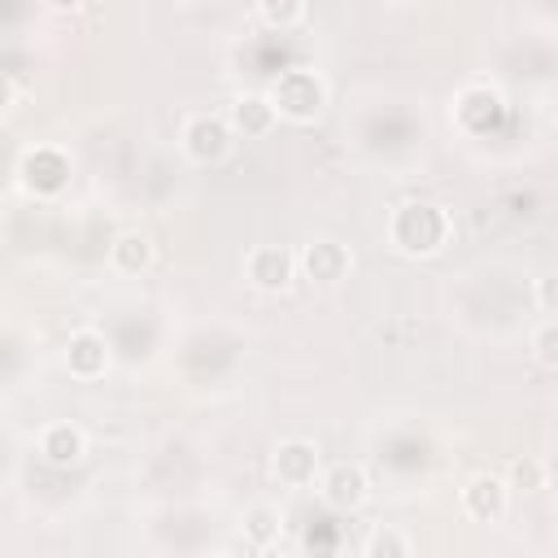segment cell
I'll list each match as a JSON object with an SVG mask.
<instances>
[{
	"label": "cell",
	"instance_id": "obj_1",
	"mask_svg": "<svg viewBox=\"0 0 558 558\" xmlns=\"http://www.w3.org/2000/svg\"><path fill=\"white\" fill-rule=\"evenodd\" d=\"M445 231H449L445 214H441L436 205H423V201L402 205L397 218H393V240H397L406 253H432V249H441Z\"/></svg>",
	"mask_w": 558,
	"mask_h": 558
},
{
	"label": "cell",
	"instance_id": "obj_2",
	"mask_svg": "<svg viewBox=\"0 0 558 558\" xmlns=\"http://www.w3.org/2000/svg\"><path fill=\"white\" fill-rule=\"evenodd\" d=\"M275 105H279V114H289L297 123H310L324 110V84L310 71H289L275 88Z\"/></svg>",
	"mask_w": 558,
	"mask_h": 558
},
{
	"label": "cell",
	"instance_id": "obj_3",
	"mask_svg": "<svg viewBox=\"0 0 558 558\" xmlns=\"http://www.w3.org/2000/svg\"><path fill=\"white\" fill-rule=\"evenodd\" d=\"M183 149L196 162H218L231 149V127L223 118H192L188 131H183Z\"/></svg>",
	"mask_w": 558,
	"mask_h": 558
},
{
	"label": "cell",
	"instance_id": "obj_4",
	"mask_svg": "<svg viewBox=\"0 0 558 558\" xmlns=\"http://www.w3.org/2000/svg\"><path fill=\"white\" fill-rule=\"evenodd\" d=\"M249 279H253L262 293L289 289V279H293V257H289L284 249H275V244H262V249H253V257H249Z\"/></svg>",
	"mask_w": 558,
	"mask_h": 558
},
{
	"label": "cell",
	"instance_id": "obj_5",
	"mask_svg": "<svg viewBox=\"0 0 558 558\" xmlns=\"http://www.w3.org/2000/svg\"><path fill=\"white\" fill-rule=\"evenodd\" d=\"M462 502H467V515L471 519H497L506 510V484L497 475H475L467 489H462Z\"/></svg>",
	"mask_w": 558,
	"mask_h": 558
},
{
	"label": "cell",
	"instance_id": "obj_6",
	"mask_svg": "<svg viewBox=\"0 0 558 558\" xmlns=\"http://www.w3.org/2000/svg\"><path fill=\"white\" fill-rule=\"evenodd\" d=\"M105 363H110V345H105V337H97V332H75V337H71L66 367H71L75 376H101V371H105Z\"/></svg>",
	"mask_w": 558,
	"mask_h": 558
},
{
	"label": "cell",
	"instance_id": "obj_7",
	"mask_svg": "<svg viewBox=\"0 0 558 558\" xmlns=\"http://www.w3.org/2000/svg\"><path fill=\"white\" fill-rule=\"evenodd\" d=\"M40 454L49 462H58V467H71V462L84 458V432L75 423H49L40 432Z\"/></svg>",
	"mask_w": 558,
	"mask_h": 558
},
{
	"label": "cell",
	"instance_id": "obj_8",
	"mask_svg": "<svg viewBox=\"0 0 558 558\" xmlns=\"http://www.w3.org/2000/svg\"><path fill=\"white\" fill-rule=\"evenodd\" d=\"M275 471H279V480H289V484H310V480H315V471H319V454H315V445H306V441H289V445H279Z\"/></svg>",
	"mask_w": 558,
	"mask_h": 558
},
{
	"label": "cell",
	"instance_id": "obj_9",
	"mask_svg": "<svg viewBox=\"0 0 558 558\" xmlns=\"http://www.w3.org/2000/svg\"><path fill=\"white\" fill-rule=\"evenodd\" d=\"M306 270H310V279H319V284H337V279L350 270V253L337 240H315L306 249Z\"/></svg>",
	"mask_w": 558,
	"mask_h": 558
},
{
	"label": "cell",
	"instance_id": "obj_10",
	"mask_svg": "<svg viewBox=\"0 0 558 558\" xmlns=\"http://www.w3.org/2000/svg\"><path fill=\"white\" fill-rule=\"evenodd\" d=\"M275 118H279V105L266 101V97H240V101L231 105V123H236L244 136H266V131L275 127Z\"/></svg>",
	"mask_w": 558,
	"mask_h": 558
},
{
	"label": "cell",
	"instance_id": "obj_11",
	"mask_svg": "<svg viewBox=\"0 0 558 558\" xmlns=\"http://www.w3.org/2000/svg\"><path fill=\"white\" fill-rule=\"evenodd\" d=\"M324 497L332 506H358L367 497V475L358 467H332L324 480Z\"/></svg>",
	"mask_w": 558,
	"mask_h": 558
},
{
	"label": "cell",
	"instance_id": "obj_12",
	"mask_svg": "<svg viewBox=\"0 0 558 558\" xmlns=\"http://www.w3.org/2000/svg\"><path fill=\"white\" fill-rule=\"evenodd\" d=\"M149 257H153L149 236H140V231L118 236V244H114V266L118 270H140V266H149Z\"/></svg>",
	"mask_w": 558,
	"mask_h": 558
},
{
	"label": "cell",
	"instance_id": "obj_13",
	"mask_svg": "<svg viewBox=\"0 0 558 558\" xmlns=\"http://www.w3.org/2000/svg\"><path fill=\"white\" fill-rule=\"evenodd\" d=\"M257 10L270 27H289L302 18V0H257Z\"/></svg>",
	"mask_w": 558,
	"mask_h": 558
},
{
	"label": "cell",
	"instance_id": "obj_14",
	"mask_svg": "<svg viewBox=\"0 0 558 558\" xmlns=\"http://www.w3.org/2000/svg\"><path fill=\"white\" fill-rule=\"evenodd\" d=\"M532 350H536V358H541L545 367H558V324H545V328L536 332Z\"/></svg>",
	"mask_w": 558,
	"mask_h": 558
},
{
	"label": "cell",
	"instance_id": "obj_15",
	"mask_svg": "<svg viewBox=\"0 0 558 558\" xmlns=\"http://www.w3.org/2000/svg\"><path fill=\"white\" fill-rule=\"evenodd\" d=\"M410 545L402 541V536H393V532H376L371 536V545H367V554H406Z\"/></svg>",
	"mask_w": 558,
	"mask_h": 558
},
{
	"label": "cell",
	"instance_id": "obj_16",
	"mask_svg": "<svg viewBox=\"0 0 558 558\" xmlns=\"http://www.w3.org/2000/svg\"><path fill=\"white\" fill-rule=\"evenodd\" d=\"M536 302L549 310V315H558V275H549V279H541V289H536Z\"/></svg>",
	"mask_w": 558,
	"mask_h": 558
},
{
	"label": "cell",
	"instance_id": "obj_17",
	"mask_svg": "<svg viewBox=\"0 0 558 558\" xmlns=\"http://www.w3.org/2000/svg\"><path fill=\"white\" fill-rule=\"evenodd\" d=\"M515 475H519V484H536V480H541V467H536V462H528V467L519 462V467H515Z\"/></svg>",
	"mask_w": 558,
	"mask_h": 558
},
{
	"label": "cell",
	"instance_id": "obj_18",
	"mask_svg": "<svg viewBox=\"0 0 558 558\" xmlns=\"http://www.w3.org/2000/svg\"><path fill=\"white\" fill-rule=\"evenodd\" d=\"M49 5H53V10H79L84 0H49Z\"/></svg>",
	"mask_w": 558,
	"mask_h": 558
},
{
	"label": "cell",
	"instance_id": "obj_19",
	"mask_svg": "<svg viewBox=\"0 0 558 558\" xmlns=\"http://www.w3.org/2000/svg\"><path fill=\"white\" fill-rule=\"evenodd\" d=\"M397 5H406V0H397Z\"/></svg>",
	"mask_w": 558,
	"mask_h": 558
}]
</instances>
